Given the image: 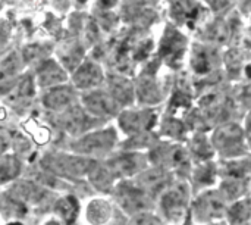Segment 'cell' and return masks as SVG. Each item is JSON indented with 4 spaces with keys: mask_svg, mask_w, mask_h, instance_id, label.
<instances>
[{
    "mask_svg": "<svg viewBox=\"0 0 251 225\" xmlns=\"http://www.w3.org/2000/svg\"><path fill=\"white\" fill-rule=\"evenodd\" d=\"M46 165L49 169L59 175H68V177H81L84 174H90L97 165L84 158H75L68 155H57L51 156L46 161Z\"/></svg>",
    "mask_w": 251,
    "mask_h": 225,
    "instance_id": "6da1fadb",
    "label": "cell"
},
{
    "mask_svg": "<svg viewBox=\"0 0 251 225\" xmlns=\"http://www.w3.org/2000/svg\"><path fill=\"white\" fill-rule=\"evenodd\" d=\"M115 143V133L112 130L94 133L90 136H85L84 139L74 143V149L79 153H97L104 152L109 147H112Z\"/></svg>",
    "mask_w": 251,
    "mask_h": 225,
    "instance_id": "7a4b0ae2",
    "label": "cell"
},
{
    "mask_svg": "<svg viewBox=\"0 0 251 225\" xmlns=\"http://www.w3.org/2000/svg\"><path fill=\"white\" fill-rule=\"evenodd\" d=\"M119 202L125 208V211L134 214V212H141L149 208L150 202L147 199V195L144 190L138 187H132L129 184H122L119 187Z\"/></svg>",
    "mask_w": 251,
    "mask_h": 225,
    "instance_id": "3957f363",
    "label": "cell"
},
{
    "mask_svg": "<svg viewBox=\"0 0 251 225\" xmlns=\"http://www.w3.org/2000/svg\"><path fill=\"white\" fill-rule=\"evenodd\" d=\"M185 203H187V189L182 184L175 186L171 190H168L162 200V205H163L166 214L172 218L181 217V214L185 208Z\"/></svg>",
    "mask_w": 251,
    "mask_h": 225,
    "instance_id": "277c9868",
    "label": "cell"
},
{
    "mask_svg": "<svg viewBox=\"0 0 251 225\" xmlns=\"http://www.w3.org/2000/svg\"><path fill=\"white\" fill-rule=\"evenodd\" d=\"M241 139H243L241 128L235 124H229V125L221 127L215 133L213 141L221 150L228 152V150H232V149H237L238 146H241Z\"/></svg>",
    "mask_w": 251,
    "mask_h": 225,
    "instance_id": "5b68a950",
    "label": "cell"
},
{
    "mask_svg": "<svg viewBox=\"0 0 251 225\" xmlns=\"http://www.w3.org/2000/svg\"><path fill=\"white\" fill-rule=\"evenodd\" d=\"M84 103L94 115H113L116 112V102L106 93H91L84 97Z\"/></svg>",
    "mask_w": 251,
    "mask_h": 225,
    "instance_id": "8992f818",
    "label": "cell"
},
{
    "mask_svg": "<svg viewBox=\"0 0 251 225\" xmlns=\"http://www.w3.org/2000/svg\"><path fill=\"white\" fill-rule=\"evenodd\" d=\"M143 168V158L140 155H124L115 159L110 164V172L119 174V175H134Z\"/></svg>",
    "mask_w": 251,
    "mask_h": 225,
    "instance_id": "52a82bcc",
    "label": "cell"
},
{
    "mask_svg": "<svg viewBox=\"0 0 251 225\" xmlns=\"http://www.w3.org/2000/svg\"><path fill=\"white\" fill-rule=\"evenodd\" d=\"M197 214L201 218H215L221 217L224 214V202L222 199L215 193L204 195L197 202Z\"/></svg>",
    "mask_w": 251,
    "mask_h": 225,
    "instance_id": "ba28073f",
    "label": "cell"
},
{
    "mask_svg": "<svg viewBox=\"0 0 251 225\" xmlns=\"http://www.w3.org/2000/svg\"><path fill=\"white\" fill-rule=\"evenodd\" d=\"M74 81H75L76 87H79V88H90V87L97 85L101 81V72L96 65L85 63L76 71Z\"/></svg>",
    "mask_w": 251,
    "mask_h": 225,
    "instance_id": "9c48e42d",
    "label": "cell"
},
{
    "mask_svg": "<svg viewBox=\"0 0 251 225\" xmlns=\"http://www.w3.org/2000/svg\"><path fill=\"white\" fill-rule=\"evenodd\" d=\"M72 102V91L65 87L53 88L44 96V106L53 111H62Z\"/></svg>",
    "mask_w": 251,
    "mask_h": 225,
    "instance_id": "30bf717a",
    "label": "cell"
},
{
    "mask_svg": "<svg viewBox=\"0 0 251 225\" xmlns=\"http://www.w3.org/2000/svg\"><path fill=\"white\" fill-rule=\"evenodd\" d=\"M112 209L104 200H93L87 208V220L93 225L106 224L110 220Z\"/></svg>",
    "mask_w": 251,
    "mask_h": 225,
    "instance_id": "8fae6325",
    "label": "cell"
},
{
    "mask_svg": "<svg viewBox=\"0 0 251 225\" xmlns=\"http://www.w3.org/2000/svg\"><path fill=\"white\" fill-rule=\"evenodd\" d=\"M65 72L63 69L56 65L54 62H47L40 71H38V78H40V83L41 85H54V84H59L62 81H65Z\"/></svg>",
    "mask_w": 251,
    "mask_h": 225,
    "instance_id": "7c38bea8",
    "label": "cell"
},
{
    "mask_svg": "<svg viewBox=\"0 0 251 225\" xmlns=\"http://www.w3.org/2000/svg\"><path fill=\"white\" fill-rule=\"evenodd\" d=\"M56 211L59 212L60 218L68 225H72L76 221L78 212H79V206L75 197L72 196H66L63 199H60L56 205Z\"/></svg>",
    "mask_w": 251,
    "mask_h": 225,
    "instance_id": "4fadbf2b",
    "label": "cell"
},
{
    "mask_svg": "<svg viewBox=\"0 0 251 225\" xmlns=\"http://www.w3.org/2000/svg\"><path fill=\"white\" fill-rule=\"evenodd\" d=\"M87 115L79 108H71L63 116V125L71 133H79L87 127Z\"/></svg>",
    "mask_w": 251,
    "mask_h": 225,
    "instance_id": "5bb4252c",
    "label": "cell"
},
{
    "mask_svg": "<svg viewBox=\"0 0 251 225\" xmlns=\"http://www.w3.org/2000/svg\"><path fill=\"white\" fill-rule=\"evenodd\" d=\"M121 125L128 133H134L141 130L143 127H151L153 121H147V115H141L138 112H126L124 116H121Z\"/></svg>",
    "mask_w": 251,
    "mask_h": 225,
    "instance_id": "9a60e30c",
    "label": "cell"
},
{
    "mask_svg": "<svg viewBox=\"0 0 251 225\" xmlns=\"http://www.w3.org/2000/svg\"><path fill=\"white\" fill-rule=\"evenodd\" d=\"M168 180V175L160 171V169H154V171H149V172H144V175L140 178V183L144 186V189L156 193L159 192L162 187H165V183Z\"/></svg>",
    "mask_w": 251,
    "mask_h": 225,
    "instance_id": "2e32d148",
    "label": "cell"
},
{
    "mask_svg": "<svg viewBox=\"0 0 251 225\" xmlns=\"http://www.w3.org/2000/svg\"><path fill=\"white\" fill-rule=\"evenodd\" d=\"M112 88H113V94L118 100H121L122 103H129L132 99V88L131 85L125 81V80H112Z\"/></svg>",
    "mask_w": 251,
    "mask_h": 225,
    "instance_id": "e0dca14e",
    "label": "cell"
},
{
    "mask_svg": "<svg viewBox=\"0 0 251 225\" xmlns=\"http://www.w3.org/2000/svg\"><path fill=\"white\" fill-rule=\"evenodd\" d=\"M251 214V205L249 200H243L235 203L231 209H229V215L235 223H244L249 220Z\"/></svg>",
    "mask_w": 251,
    "mask_h": 225,
    "instance_id": "ac0fdd59",
    "label": "cell"
},
{
    "mask_svg": "<svg viewBox=\"0 0 251 225\" xmlns=\"http://www.w3.org/2000/svg\"><path fill=\"white\" fill-rule=\"evenodd\" d=\"M90 174H91V181L94 183V186H97L101 190H106L112 183V172H109L103 168L96 167Z\"/></svg>",
    "mask_w": 251,
    "mask_h": 225,
    "instance_id": "d6986e66",
    "label": "cell"
},
{
    "mask_svg": "<svg viewBox=\"0 0 251 225\" xmlns=\"http://www.w3.org/2000/svg\"><path fill=\"white\" fill-rule=\"evenodd\" d=\"M18 171V162L15 159L6 158L0 159V181L12 178Z\"/></svg>",
    "mask_w": 251,
    "mask_h": 225,
    "instance_id": "ffe728a7",
    "label": "cell"
},
{
    "mask_svg": "<svg viewBox=\"0 0 251 225\" xmlns=\"http://www.w3.org/2000/svg\"><path fill=\"white\" fill-rule=\"evenodd\" d=\"M18 68V62H16V56H10L6 60H3V63L0 65V80H6L9 77H12L15 74Z\"/></svg>",
    "mask_w": 251,
    "mask_h": 225,
    "instance_id": "44dd1931",
    "label": "cell"
},
{
    "mask_svg": "<svg viewBox=\"0 0 251 225\" xmlns=\"http://www.w3.org/2000/svg\"><path fill=\"white\" fill-rule=\"evenodd\" d=\"M193 150L199 155V156H201V158H210L212 156V149H210V146L207 144V141L203 139V137H197L196 140H194V143H193Z\"/></svg>",
    "mask_w": 251,
    "mask_h": 225,
    "instance_id": "7402d4cb",
    "label": "cell"
},
{
    "mask_svg": "<svg viewBox=\"0 0 251 225\" xmlns=\"http://www.w3.org/2000/svg\"><path fill=\"white\" fill-rule=\"evenodd\" d=\"M18 97L21 99H28L34 94V84H32V80L29 77H26L18 87Z\"/></svg>",
    "mask_w": 251,
    "mask_h": 225,
    "instance_id": "603a6c76",
    "label": "cell"
},
{
    "mask_svg": "<svg viewBox=\"0 0 251 225\" xmlns=\"http://www.w3.org/2000/svg\"><path fill=\"white\" fill-rule=\"evenodd\" d=\"M243 186L238 184V183H225L224 187H222V192L226 195V197L232 199V197H237L243 193Z\"/></svg>",
    "mask_w": 251,
    "mask_h": 225,
    "instance_id": "cb8c5ba5",
    "label": "cell"
},
{
    "mask_svg": "<svg viewBox=\"0 0 251 225\" xmlns=\"http://www.w3.org/2000/svg\"><path fill=\"white\" fill-rule=\"evenodd\" d=\"M194 69L200 74L209 71V62H207V57L204 53H197L194 56Z\"/></svg>",
    "mask_w": 251,
    "mask_h": 225,
    "instance_id": "d4e9b609",
    "label": "cell"
},
{
    "mask_svg": "<svg viewBox=\"0 0 251 225\" xmlns=\"http://www.w3.org/2000/svg\"><path fill=\"white\" fill-rule=\"evenodd\" d=\"M226 171H228L226 174H228L229 177L235 178V180H241V178L246 175V167H244V165H240V164H232V165H229Z\"/></svg>",
    "mask_w": 251,
    "mask_h": 225,
    "instance_id": "484cf974",
    "label": "cell"
},
{
    "mask_svg": "<svg viewBox=\"0 0 251 225\" xmlns=\"http://www.w3.org/2000/svg\"><path fill=\"white\" fill-rule=\"evenodd\" d=\"M129 225H159V223L153 218V217H149V215H138L135 217L131 224Z\"/></svg>",
    "mask_w": 251,
    "mask_h": 225,
    "instance_id": "4316f807",
    "label": "cell"
},
{
    "mask_svg": "<svg viewBox=\"0 0 251 225\" xmlns=\"http://www.w3.org/2000/svg\"><path fill=\"white\" fill-rule=\"evenodd\" d=\"M168 131L172 134V136H178L182 133V124H179L178 121H172L171 124H168Z\"/></svg>",
    "mask_w": 251,
    "mask_h": 225,
    "instance_id": "83f0119b",
    "label": "cell"
},
{
    "mask_svg": "<svg viewBox=\"0 0 251 225\" xmlns=\"http://www.w3.org/2000/svg\"><path fill=\"white\" fill-rule=\"evenodd\" d=\"M215 9H222L226 3H228V0H207Z\"/></svg>",
    "mask_w": 251,
    "mask_h": 225,
    "instance_id": "f1b7e54d",
    "label": "cell"
},
{
    "mask_svg": "<svg viewBox=\"0 0 251 225\" xmlns=\"http://www.w3.org/2000/svg\"><path fill=\"white\" fill-rule=\"evenodd\" d=\"M4 35H6V28H3V25L0 24V43L4 40Z\"/></svg>",
    "mask_w": 251,
    "mask_h": 225,
    "instance_id": "f546056e",
    "label": "cell"
},
{
    "mask_svg": "<svg viewBox=\"0 0 251 225\" xmlns=\"http://www.w3.org/2000/svg\"><path fill=\"white\" fill-rule=\"evenodd\" d=\"M247 134H249V141H250V146H251V116L249 118V125H247Z\"/></svg>",
    "mask_w": 251,
    "mask_h": 225,
    "instance_id": "4dcf8cb0",
    "label": "cell"
},
{
    "mask_svg": "<svg viewBox=\"0 0 251 225\" xmlns=\"http://www.w3.org/2000/svg\"><path fill=\"white\" fill-rule=\"evenodd\" d=\"M103 1V4H106V6H112L116 0H101Z\"/></svg>",
    "mask_w": 251,
    "mask_h": 225,
    "instance_id": "1f68e13d",
    "label": "cell"
},
{
    "mask_svg": "<svg viewBox=\"0 0 251 225\" xmlns=\"http://www.w3.org/2000/svg\"><path fill=\"white\" fill-rule=\"evenodd\" d=\"M46 225H60L57 221H50V223H47Z\"/></svg>",
    "mask_w": 251,
    "mask_h": 225,
    "instance_id": "d6a6232c",
    "label": "cell"
},
{
    "mask_svg": "<svg viewBox=\"0 0 251 225\" xmlns=\"http://www.w3.org/2000/svg\"><path fill=\"white\" fill-rule=\"evenodd\" d=\"M247 74H249V77H251V68H250V66L247 68Z\"/></svg>",
    "mask_w": 251,
    "mask_h": 225,
    "instance_id": "836d02e7",
    "label": "cell"
}]
</instances>
